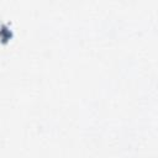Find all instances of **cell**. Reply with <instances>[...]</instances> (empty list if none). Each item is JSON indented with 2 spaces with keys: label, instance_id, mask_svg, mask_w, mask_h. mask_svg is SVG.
<instances>
[{
  "label": "cell",
  "instance_id": "6da1fadb",
  "mask_svg": "<svg viewBox=\"0 0 158 158\" xmlns=\"http://www.w3.org/2000/svg\"><path fill=\"white\" fill-rule=\"evenodd\" d=\"M0 36H1V38H2L4 41H7V40L11 38V32H10L7 28L1 27V28H0Z\"/></svg>",
  "mask_w": 158,
  "mask_h": 158
}]
</instances>
